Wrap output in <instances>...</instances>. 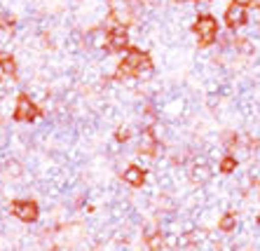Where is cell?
I'll return each instance as SVG.
<instances>
[{
    "label": "cell",
    "mask_w": 260,
    "mask_h": 251,
    "mask_svg": "<svg viewBox=\"0 0 260 251\" xmlns=\"http://www.w3.org/2000/svg\"><path fill=\"white\" fill-rule=\"evenodd\" d=\"M150 71H152V61L148 59V54H143L141 49L132 47L127 54H124V59H122L117 75H120V78H124V75H148Z\"/></svg>",
    "instance_id": "cell-1"
},
{
    "label": "cell",
    "mask_w": 260,
    "mask_h": 251,
    "mask_svg": "<svg viewBox=\"0 0 260 251\" xmlns=\"http://www.w3.org/2000/svg\"><path fill=\"white\" fill-rule=\"evenodd\" d=\"M194 33L200 38V47H209L218 36V21L211 14H202L197 19V24H194Z\"/></svg>",
    "instance_id": "cell-2"
},
{
    "label": "cell",
    "mask_w": 260,
    "mask_h": 251,
    "mask_svg": "<svg viewBox=\"0 0 260 251\" xmlns=\"http://www.w3.org/2000/svg\"><path fill=\"white\" fill-rule=\"evenodd\" d=\"M141 7H143V0H110L113 17H115L120 24H129L134 19V14L141 12Z\"/></svg>",
    "instance_id": "cell-3"
},
{
    "label": "cell",
    "mask_w": 260,
    "mask_h": 251,
    "mask_svg": "<svg viewBox=\"0 0 260 251\" xmlns=\"http://www.w3.org/2000/svg\"><path fill=\"white\" fill-rule=\"evenodd\" d=\"M38 117V106L28 97H19L17 108H14V120L17 122H33Z\"/></svg>",
    "instance_id": "cell-4"
},
{
    "label": "cell",
    "mask_w": 260,
    "mask_h": 251,
    "mask_svg": "<svg viewBox=\"0 0 260 251\" xmlns=\"http://www.w3.org/2000/svg\"><path fill=\"white\" fill-rule=\"evenodd\" d=\"M12 214L19 221L30 223V221L38 218V204L33 200H17V202H12Z\"/></svg>",
    "instance_id": "cell-5"
},
{
    "label": "cell",
    "mask_w": 260,
    "mask_h": 251,
    "mask_svg": "<svg viewBox=\"0 0 260 251\" xmlns=\"http://www.w3.org/2000/svg\"><path fill=\"white\" fill-rule=\"evenodd\" d=\"M246 19H248L246 7L237 5V3H232V5L225 10V24L230 26V28H242V26L246 24Z\"/></svg>",
    "instance_id": "cell-6"
},
{
    "label": "cell",
    "mask_w": 260,
    "mask_h": 251,
    "mask_svg": "<svg viewBox=\"0 0 260 251\" xmlns=\"http://www.w3.org/2000/svg\"><path fill=\"white\" fill-rule=\"evenodd\" d=\"M129 45V36H127V28L124 26H115L108 31V49L110 52H120Z\"/></svg>",
    "instance_id": "cell-7"
},
{
    "label": "cell",
    "mask_w": 260,
    "mask_h": 251,
    "mask_svg": "<svg viewBox=\"0 0 260 251\" xmlns=\"http://www.w3.org/2000/svg\"><path fill=\"white\" fill-rule=\"evenodd\" d=\"M190 178H192L194 183H206V181L211 178V167L206 165L204 160H202V162H194L192 169H190Z\"/></svg>",
    "instance_id": "cell-8"
},
{
    "label": "cell",
    "mask_w": 260,
    "mask_h": 251,
    "mask_svg": "<svg viewBox=\"0 0 260 251\" xmlns=\"http://www.w3.org/2000/svg\"><path fill=\"white\" fill-rule=\"evenodd\" d=\"M124 181H127L129 185H134V188H139V185H143V181H145L143 169H141V167H136V165L127 167V169H124Z\"/></svg>",
    "instance_id": "cell-9"
},
{
    "label": "cell",
    "mask_w": 260,
    "mask_h": 251,
    "mask_svg": "<svg viewBox=\"0 0 260 251\" xmlns=\"http://www.w3.org/2000/svg\"><path fill=\"white\" fill-rule=\"evenodd\" d=\"M235 228H237V214H225L218 221V230H223V233H232Z\"/></svg>",
    "instance_id": "cell-10"
},
{
    "label": "cell",
    "mask_w": 260,
    "mask_h": 251,
    "mask_svg": "<svg viewBox=\"0 0 260 251\" xmlns=\"http://www.w3.org/2000/svg\"><path fill=\"white\" fill-rule=\"evenodd\" d=\"M0 71L3 73H7V75H14V71H17V64H14V59L10 54H0Z\"/></svg>",
    "instance_id": "cell-11"
},
{
    "label": "cell",
    "mask_w": 260,
    "mask_h": 251,
    "mask_svg": "<svg viewBox=\"0 0 260 251\" xmlns=\"http://www.w3.org/2000/svg\"><path fill=\"white\" fill-rule=\"evenodd\" d=\"M237 165H239V160H237L235 155H228V158L220 160V165H218V167H220V172H223V174H232L237 169Z\"/></svg>",
    "instance_id": "cell-12"
},
{
    "label": "cell",
    "mask_w": 260,
    "mask_h": 251,
    "mask_svg": "<svg viewBox=\"0 0 260 251\" xmlns=\"http://www.w3.org/2000/svg\"><path fill=\"white\" fill-rule=\"evenodd\" d=\"M235 47L239 49L242 54H251V52H253V45L248 43V40H237V43H235Z\"/></svg>",
    "instance_id": "cell-13"
},
{
    "label": "cell",
    "mask_w": 260,
    "mask_h": 251,
    "mask_svg": "<svg viewBox=\"0 0 260 251\" xmlns=\"http://www.w3.org/2000/svg\"><path fill=\"white\" fill-rule=\"evenodd\" d=\"M162 244H164V237H162V235H152V237L148 239V246H150L152 251H155V249H159V246H162Z\"/></svg>",
    "instance_id": "cell-14"
},
{
    "label": "cell",
    "mask_w": 260,
    "mask_h": 251,
    "mask_svg": "<svg viewBox=\"0 0 260 251\" xmlns=\"http://www.w3.org/2000/svg\"><path fill=\"white\" fill-rule=\"evenodd\" d=\"M127 139H129V129H124V127L117 129V141H127Z\"/></svg>",
    "instance_id": "cell-15"
},
{
    "label": "cell",
    "mask_w": 260,
    "mask_h": 251,
    "mask_svg": "<svg viewBox=\"0 0 260 251\" xmlns=\"http://www.w3.org/2000/svg\"><path fill=\"white\" fill-rule=\"evenodd\" d=\"M237 5H242V7H246V5H251V0H235Z\"/></svg>",
    "instance_id": "cell-16"
},
{
    "label": "cell",
    "mask_w": 260,
    "mask_h": 251,
    "mask_svg": "<svg viewBox=\"0 0 260 251\" xmlns=\"http://www.w3.org/2000/svg\"><path fill=\"white\" fill-rule=\"evenodd\" d=\"M251 7H255V10H260V0H251Z\"/></svg>",
    "instance_id": "cell-17"
},
{
    "label": "cell",
    "mask_w": 260,
    "mask_h": 251,
    "mask_svg": "<svg viewBox=\"0 0 260 251\" xmlns=\"http://www.w3.org/2000/svg\"><path fill=\"white\" fill-rule=\"evenodd\" d=\"M258 223H260V216H258Z\"/></svg>",
    "instance_id": "cell-18"
}]
</instances>
